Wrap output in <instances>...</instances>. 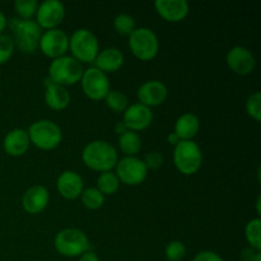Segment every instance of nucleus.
Here are the masks:
<instances>
[{
    "label": "nucleus",
    "mask_w": 261,
    "mask_h": 261,
    "mask_svg": "<svg viewBox=\"0 0 261 261\" xmlns=\"http://www.w3.org/2000/svg\"><path fill=\"white\" fill-rule=\"evenodd\" d=\"M82 161L88 168L98 172L111 171L119 161L116 148L106 140H93L84 147Z\"/></svg>",
    "instance_id": "1"
},
{
    "label": "nucleus",
    "mask_w": 261,
    "mask_h": 261,
    "mask_svg": "<svg viewBox=\"0 0 261 261\" xmlns=\"http://www.w3.org/2000/svg\"><path fill=\"white\" fill-rule=\"evenodd\" d=\"M8 24L13 32L12 38L14 46H17L22 53L32 54L37 50L42 31L36 20L12 18Z\"/></svg>",
    "instance_id": "2"
},
{
    "label": "nucleus",
    "mask_w": 261,
    "mask_h": 261,
    "mask_svg": "<svg viewBox=\"0 0 261 261\" xmlns=\"http://www.w3.org/2000/svg\"><path fill=\"white\" fill-rule=\"evenodd\" d=\"M69 50L79 63H94L99 53L97 36L87 28H79L69 37Z\"/></svg>",
    "instance_id": "3"
},
{
    "label": "nucleus",
    "mask_w": 261,
    "mask_h": 261,
    "mask_svg": "<svg viewBox=\"0 0 261 261\" xmlns=\"http://www.w3.org/2000/svg\"><path fill=\"white\" fill-rule=\"evenodd\" d=\"M83 65L73 56L64 55L54 59L48 66V78L56 84L68 87L78 83L83 75Z\"/></svg>",
    "instance_id": "4"
},
{
    "label": "nucleus",
    "mask_w": 261,
    "mask_h": 261,
    "mask_svg": "<svg viewBox=\"0 0 261 261\" xmlns=\"http://www.w3.org/2000/svg\"><path fill=\"white\" fill-rule=\"evenodd\" d=\"M173 163L184 175L190 176L196 173L203 163L200 147L193 140H180L173 149Z\"/></svg>",
    "instance_id": "5"
},
{
    "label": "nucleus",
    "mask_w": 261,
    "mask_h": 261,
    "mask_svg": "<svg viewBox=\"0 0 261 261\" xmlns=\"http://www.w3.org/2000/svg\"><path fill=\"white\" fill-rule=\"evenodd\" d=\"M31 144L42 150H51L58 147L63 139L61 129L51 120H38L28 127Z\"/></svg>",
    "instance_id": "6"
},
{
    "label": "nucleus",
    "mask_w": 261,
    "mask_h": 261,
    "mask_svg": "<svg viewBox=\"0 0 261 261\" xmlns=\"http://www.w3.org/2000/svg\"><path fill=\"white\" fill-rule=\"evenodd\" d=\"M55 250L66 257H76L89 250L88 237L78 228H65L59 232L54 240Z\"/></svg>",
    "instance_id": "7"
},
{
    "label": "nucleus",
    "mask_w": 261,
    "mask_h": 261,
    "mask_svg": "<svg viewBox=\"0 0 261 261\" xmlns=\"http://www.w3.org/2000/svg\"><path fill=\"white\" fill-rule=\"evenodd\" d=\"M129 48L139 60L150 61L160 51V41L150 28L137 27L129 36Z\"/></svg>",
    "instance_id": "8"
},
{
    "label": "nucleus",
    "mask_w": 261,
    "mask_h": 261,
    "mask_svg": "<svg viewBox=\"0 0 261 261\" xmlns=\"http://www.w3.org/2000/svg\"><path fill=\"white\" fill-rule=\"evenodd\" d=\"M82 89L88 98L93 101L105 99L111 89H110V81L107 74L97 69L96 66H91L84 69L83 75L81 78Z\"/></svg>",
    "instance_id": "9"
},
{
    "label": "nucleus",
    "mask_w": 261,
    "mask_h": 261,
    "mask_svg": "<svg viewBox=\"0 0 261 261\" xmlns=\"http://www.w3.org/2000/svg\"><path fill=\"white\" fill-rule=\"evenodd\" d=\"M116 176L120 182L129 186H137L144 182L148 175V168L143 160L138 157H124L117 161Z\"/></svg>",
    "instance_id": "10"
},
{
    "label": "nucleus",
    "mask_w": 261,
    "mask_h": 261,
    "mask_svg": "<svg viewBox=\"0 0 261 261\" xmlns=\"http://www.w3.org/2000/svg\"><path fill=\"white\" fill-rule=\"evenodd\" d=\"M38 48L42 51L43 55L47 58L58 59L66 55V51L69 50V37L63 30L54 28L48 30L41 35Z\"/></svg>",
    "instance_id": "11"
},
{
    "label": "nucleus",
    "mask_w": 261,
    "mask_h": 261,
    "mask_svg": "<svg viewBox=\"0 0 261 261\" xmlns=\"http://www.w3.org/2000/svg\"><path fill=\"white\" fill-rule=\"evenodd\" d=\"M65 18V7L59 0H45L38 4L37 12H36V23L40 28L45 30H54Z\"/></svg>",
    "instance_id": "12"
},
{
    "label": "nucleus",
    "mask_w": 261,
    "mask_h": 261,
    "mask_svg": "<svg viewBox=\"0 0 261 261\" xmlns=\"http://www.w3.org/2000/svg\"><path fill=\"white\" fill-rule=\"evenodd\" d=\"M227 66L237 75H249L256 66L255 56L244 46H234L226 55Z\"/></svg>",
    "instance_id": "13"
},
{
    "label": "nucleus",
    "mask_w": 261,
    "mask_h": 261,
    "mask_svg": "<svg viewBox=\"0 0 261 261\" xmlns=\"http://www.w3.org/2000/svg\"><path fill=\"white\" fill-rule=\"evenodd\" d=\"M153 121V112L149 107L144 106L142 103H133L127 106V109L122 115V122L127 130L130 132H140L144 130L152 124Z\"/></svg>",
    "instance_id": "14"
},
{
    "label": "nucleus",
    "mask_w": 261,
    "mask_h": 261,
    "mask_svg": "<svg viewBox=\"0 0 261 261\" xmlns=\"http://www.w3.org/2000/svg\"><path fill=\"white\" fill-rule=\"evenodd\" d=\"M137 96L139 99V103L150 109V107L160 106L167 99L168 89L163 82L148 81L139 87Z\"/></svg>",
    "instance_id": "15"
},
{
    "label": "nucleus",
    "mask_w": 261,
    "mask_h": 261,
    "mask_svg": "<svg viewBox=\"0 0 261 261\" xmlns=\"http://www.w3.org/2000/svg\"><path fill=\"white\" fill-rule=\"evenodd\" d=\"M154 8L163 19L171 23L181 22L190 12L186 0H155Z\"/></svg>",
    "instance_id": "16"
},
{
    "label": "nucleus",
    "mask_w": 261,
    "mask_h": 261,
    "mask_svg": "<svg viewBox=\"0 0 261 261\" xmlns=\"http://www.w3.org/2000/svg\"><path fill=\"white\" fill-rule=\"evenodd\" d=\"M56 189L64 199L74 200L79 198L84 190L83 178L75 171H64L56 181Z\"/></svg>",
    "instance_id": "17"
},
{
    "label": "nucleus",
    "mask_w": 261,
    "mask_h": 261,
    "mask_svg": "<svg viewBox=\"0 0 261 261\" xmlns=\"http://www.w3.org/2000/svg\"><path fill=\"white\" fill-rule=\"evenodd\" d=\"M50 200L48 190L42 185L31 186L22 198V206L28 214H40L47 206Z\"/></svg>",
    "instance_id": "18"
},
{
    "label": "nucleus",
    "mask_w": 261,
    "mask_h": 261,
    "mask_svg": "<svg viewBox=\"0 0 261 261\" xmlns=\"http://www.w3.org/2000/svg\"><path fill=\"white\" fill-rule=\"evenodd\" d=\"M45 102L50 109L63 111L70 103V93L66 87L56 84L50 78L45 79Z\"/></svg>",
    "instance_id": "19"
},
{
    "label": "nucleus",
    "mask_w": 261,
    "mask_h": 261,
    "mask_svg": "<svg viewBox=\"0 0 261 261\" xmlns=\"http://www.w3.org/2000/svg\"><path fill=\"white\" fill-rule=\"evenodd\" d=\"M31 142L28 138V133L24 129H13L5 135L4 142H3V148L5 153L12 157H20L24 154L30 148Z\"/></svg>",
    "instance_id": "20"
},
{
    "label": "nucleus",
    "mask_w": 261,
    "mask_h": 261,
    "mask_svg": "<svg viewBox=\"0 0 261 261\" xmlns=\"http://www.w3.org/2000/svg\"><path fill=\"white\" fill-rule=\"evenodd\" d=\"M124 54L117 47H106L99 51L94 64L96 68L103 71L105 74L117 71L124 64Z\"/></svg>",
    "instance_id": "21"
},
{
    "label": "nucleus",
    "mask_w": 261,
    "mask_h": 261,
    "mask_svg": "<svg viewBox=\"0 0 261 261\" xmlns=\"http://www.w3.org/2000/svg\"><path fill=\"white\" fill-rule=\"evenodd\" d=\"M200 129V120L195 114L186 112L182 114L175 122V133L180 140H193Z\"/></svg>",
    "instance_id": "22"
},
{
    "label": "nucleus",
    "mask_w": 261,
    "mask_h": 261,
    "mask_svg": "<svg viewBox=\"0 0 261 261\" xmlns=\"http://www.w3.org/2000/svg\"><path fill=\"white\" fill-rule=\"evenodd\" d=\"M119 148L125 157H135L137 153L142 149V139L135 132H125L119 137Z\"/></svg>",
    "instance_id": "23"
},
{
    "label": "nucleus",
    "mask_w": 261,
    "mask_h": 261,
    "mask_svg": "<svg viewBox=\"0 0 261 261\" xmlns=\"http://www.w3.org/2000/svg\"><path fill=\"white\" fill-rule=\"evenodd\" d=\"M120 180L117 178L116 173L112 171L101 172L97 177V189L101 191L103 195H114L120 189Z\"/></svg>",
    "instance_id": "24"
},
{
    "label": "nucleus",
    "mask_w": 261,
    "mask_h": 261,
    "mask_svg": "<svg viewBox=\"0 0 261 261\" xmlns=\"http://www.w3.org/2000/svg\"><path fill=\"white\" fill-rule=\"evenodd\" d=\"M245 236L250 247H252L256 251L261 250V219L254 218L247 222L245 227Z\"/></svg>",
    "instance_id": "25"
},
{
    "label": "nucleus",
    "mask_w": 261,
    "mask_h": 261,
    "mask_svg": "<svg viewBox=\"0 0 261 261\" xmlns=\"http://www.w3.org/2000/svg\"><path fill=\"white\" fill-rule=\"evenodd\" d=\"M81 199L87 209L96 211L105 204V195L97 188H87L82 191Z\"/></svg>",
    "instance_id": "26"
},
{
    "label": "nucleus",
    "mask_w": 261,
    "mask_h": 261,
    "mask_svg": "<svg viewBox=\"0 0 261 261\" xmlns=\"http://www.w3.org/2000/svg\"><path fill=\"white\" fill-rule=\"evenodd\" d=\"M114 27L117 33L122 36H130L137 28V22H135L134 17L126 13H121L117 14L114 19Z\"/></svg>",
    "instance_id": "27"
},
{
    "label": "nucleus",
    "mask_w": 261,
    "mask_h": 261,
    "mask_svg": "<svg viewBox=\"0 0 261 261\" xmlns=\"http://www.w3.org/2000/svg\"><path fill=\"white\" fill-rule=\"evenodd\" d=\"M105 101L109 109H111L114 112H124L129 106L127 97L120 91H110L107 96L105 97Z\"/></svg>",
    "instance_id": "28"
},
{
    "label": "nucleus",
    "mask_w": 261,
    "mask_h": 261,
    "mask_svg": "<svg viewBox=\"0 0 261 261\" xmlns=\"http://www.w3.org/2000/svg\"><path fill=\"white\" fill-rule=\"evenodd\" d=\"M38 3L36 0H17L14 3V9L20 19H31L37 12Z\"/></svg>",
    "instance_id": "29"
},
{
    "label": "nucleus",
    "mask_w": 261,
    "mask_h": 261,
    "mask_svg": "<svg viewBox=\"0 0 261 261\" xmlns=\"http://www.w3.org/2000/svg\"><path fill=\"white\" fill-rule=\"evenodd\" d=\"M165 255L168 261H181L186 256V246L181 241H171L166 246Z\"/></svg>",
    "instance_id": "30"
},
{
    "label": "nucleus",
    "mask_w": 261,
    "mask_h": 261,
    "mask_svg": "<svg viewBox=\"0 0 261 261\" xmlns=\"http://www.w3.org/2000/svg\"><path fill=\"white\" fill-rule=\"evenodd\" d=\"M14 42H13L12 36L0 35V65L5 64L10 58H12L13 53H14Z\"/></svg>",
    "instance_id": "31"
},
{
    "label": "nucleus",
    "mask_w": 261,
    "mask_h": 261,
    "mask_svg": "<svg viewBox=\"0 0 261 261\" xmlns=\"http://www.w3.org/2000/svg\"><path fill=\"white\" fill-rule=\"evenodd\" d=\"M246 111L255 121L261 120V93L255 92L250 94L246 101Z\"/></svg>",
    "instance_id": "32"
},
{
    "label": "nucleus",
    "mask_w": 261,
    "mask_h": 261,
    "mask_svg": "<svg viewBox=\"0 0 261 261\" xmlns=\"http://www.w3.org/2000/svg\"><path fill=\"white\" fill-rule=\"evenodd\" d=\"M143 162L147 166L148 170H157V168L162 167L163 166V163H165V157H163L162 153L160 152H150L145 155Z\"/></svg>",
    "instance_id": "33"
},
{
    "label": "nucleus",
    "mask_w": 261,
    "mask_h": 261,
    "mask_svg": "<svg viewBox=\"0 0 261 261\" xmlns=\"http://www.w3.org/2000/svg\"><path fill=\"white\" fill-rule=\"evenodd\" d=\"M193 261H223V259H222L221 255L217 254L216 251L205 250V251L198 252Z\"/></svg>",
    "instance_id": "34"
},
{
    "label": "nucleus",
    "mask_w": 261,
    "mask_h": 261,
    "mask_svg": "<svg viewBox=\"0 0 261 261\" xmlns=\"http://www.w3.org/2000/svg\"><path fill=\"white\" fill-rule=\"evenodd\" d=\"M256 250H254L252 247H247V249H244L241 252V260L242 261H254L255 256L257 255Z\"/></svg>",
    "instance_id": "35"
},
{
    "label": "nucleus",
    "mask_w": 261,
    "mask_h": 261,
    "mask_svg": "<svg viewBox=\"0 0 261 261\" xmlns=\"http://www.w3.org/2000/svg\"><path fill=\"white\" fill-rule=\"evenodd\" d=\"M78 261H101V260H99V257L97 256L93 251H89L88 250V251H86L83 255L79 256Z\"/></svg>",
    "instance_id": "36"
},
{
    "label": "nucleus",
    "mask_w": 261,
    "mask_h": 261,
    "mask_svg": "<svg viewBox=\"0 0 261 261\" xmlns=\"http://www.w3.org/2000/svg\"><path fill=\"white\" fill-rule=\"evenodd\" d=\"M7 25H8L7 17H5L4 13H3L2 10H0V35H2V33L4 32V30H5V28H7Z\"/></svg>",
    "instance_id": "37"
},
{
    "label": "nucleus",
    "mask_w": 261,
    "mask_h": 261,
    "mask_svg": "<svg viewBox=\"0 0 261 261\" xmlns=\"http://www.w3.org/2000/svg\"><path fill=\"white\" fill-rule=\"evenodd\" d=\"M115 132H116L119 135H121V134H124L125 132H127V127L125 126L124 122L119 121L116 125H115Z\"/></svg>",
    "instance_id": "38"
},
{
    "label": "nucleus",
    "mask_w": 261,
    "mask_h": 261,
    "mask_svg": "<svg viewBox=\"0 0 261 261\" xmlns=\"http://www.w3.org/2000/svg\"><path fill=\"white\" fill-rule=\"evenodd\" d=\"M167 142L170 143V144L176 145L178 142H180V139H178V137L175 134V133H171V134L167 137Z\"/></svg>",
    "instance_id": "39"
},
{
    "label": "nucleus",
    "mask_w": 261,
    "mask_h": 261,
    "mask_svg": "<svg viewBox=\"0 0 261 261\" xmlns=\"http://www.w3.org/2000/svg\"><path fill=\"white\" fill-rule=\"evenodd\" d=\"M261 198H260V196H257V199H256V212H257V213H261V209H260V205H261Z\"/></svg>",
    "instance_id": "40"
},
{
    "label": "nucleus",
    "mask_w": 261,
    "mask_h": 261,
    "mask_svg": "<svg viewBox=\"0 0 261 261\" xmlns=\"http://www.w3.org/2000/svg\"><path fill=\"white\" fill-rule=\"evenodd\" d=\"M254 261H261V252H257V255L255 256Z\"/></svg>",
    "instance_id": "41"
}]
</instances>
